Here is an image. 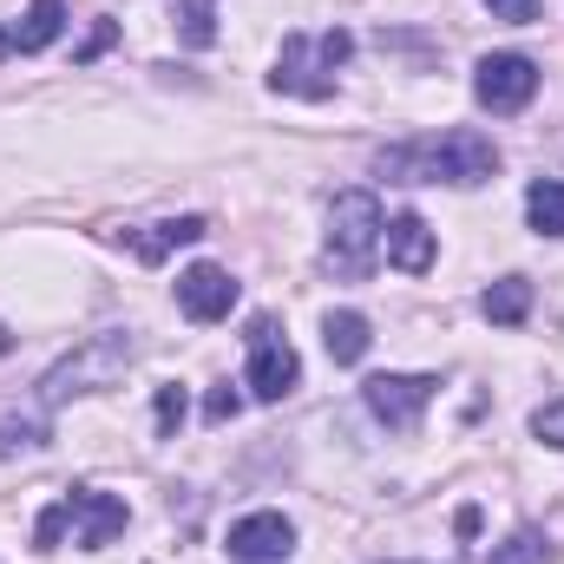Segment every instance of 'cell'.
I'll list each match as a JSON object with an SVG mask.
<instances>
[{
	"instance_id": "22",
	"label": "cell",
	"mask_w": 564,
	"mask_h": 564,
	"mask_svg": "<svg viewBox=\"0 0 564 564\" xmlns=\"http://www.w3.org/2000/svg\"><path fill=\"white\" fill-rule=\"evenodd\" d=\"M177 426H184V388H177V381H171V388H158V433H164V440H171V433H177Z\"/></svg>"
},
{
	"instance_id": "24",
	"label": "cell",
	"mask_w": 564,
	"mask_h": 564,
	"mask_svg": "<svg viewBox=\"0 0 564 564\" xmlns=\"http://www.w3.org/2000/svg\"><path fill=\"white\" fill-rule=\"evenodd\" d=\"M486 13L506 20V26H532L539 20V0H486Z\"/></svg>"
},
{
	"instance_id": "8",
	"label": "cell",
	"mask_w": 564,
	"mask_h": 564,
	"mask_svg": "<svg viewBox=\"0 0 564 564\" xmlns=\"http://www.w3.org/2000/svg\"><path fill=\"white\" fill-rule=\"evenodd\" d=\"M66 512H73V539H79V552H106L119 532H126V499H112V492H99V486H73L66 492Z\"/></svg>"
},
{
	"instance_id": "12",
	"label": "cell",
	"mask_w": 564,
	"mask_h": 564,
	"mask_svg": "<svg viewBox=\"0 0 564 564\" xmlns=\"http://www.w3.org/2000/svg\"><path fill=\"white\" fill-rule=\"evenodd\" d=\"M66 33V0H33L20 26H0V59L7 53H46Z\"/></svg>"
},
{
	"instance_id": "20",
	"label": "cell",
	"mask_w": 564,
	"mask_h": 564,
	"mask_svg": "<svg viewBox=\"0 0 564 564\" xmlns=\"http://www.w3.org/2000/svg\"><path fill=\"white\" fill-rule=\"evenodd\" d=\"M66 525H73V512H66V499H59V506H46V512L33 519V552H59V539H66Z\"/></svg>"
},
{
	"instance_id": "3",
	"label": "cell",
	"mask_w": 564,
	"mask_h": 564,
	"mask_svg": "<svg viewBox=\"0 0 564 564\" xmlns=\"http://www.w3.org/2000/svg\"><path fill=\"white\" fill-rule=\"evenodd\" d=\"M381 230H388L381 197H375V191H341V197L328 204V243H322V263H328L341 282H361L368 270H375V257H381Z\"/></svg>"
},
{
	"instance_id": "26",
	"label": "cell",
	"mask_w": 564,
	"mask_h": 564,
	"mask_svg": "<svg viewBox=\"0 0 564 564\" xmlns=\"http://www.w3.org/2000/svg\"><path fill=\"white\" fill-rule=\"evenodd\" d=\"M479 525H486L479 506H459V512H453V532H459V539H479Z\"/></svg>"
},
{
	"instance_id": "17",
	"label": "cell",
	"mask_w": 564,
	"mask_h": 564,
	"mask_svg": "<svg viewBox=\"0 0 564 564\" xmlns=\"http://www.w3.org/2000/svg\"><path fill=\"white\" fill-rule=\"evenodd\" d=\"M26 446H46V408L40 414H0V459L26 453Z\"/></svg>"
},
{
	"instance_id": "21",
	"label": "cell",
	"mask_w": 564,
	"mask_h": 564,
	"mask_svg": "<svg viewBox=\"0 0 564 564\" xmlns=\"http://www.w3.org/2000/svg\"><path fill=\"white\" fill-rule=\"evenodd\" d=\"M237 408H243V394H237V388H230V381H224V388H210V394H204V421H210V426L237 421Z\"/></svg>"
},
{
	"instance_id": "4",
	"label": "cell",
	"mask_w": 564,
	"mask_h": 564,
	"mask_svg": "<svg viewBox=\"0 0 564 564\" xmlns=\"http://www.w3.org/2000/svg\"><path fill=\"white\" fill-rule=\"evenodd\" d=\"M348 53H355V33H341V26H328V33H282L270 93H289V99H328V93H335V73L348 66Z\"/></svg>"
},
{
	"instance_id": "14",
	"label": "cell",
	"mask_w": 564,
	"mask_h": 564,
	"mask_svg": "<svg viewBox=\"0 0 564 564\" xmlns=\"http://www.w3.org/2000/svg\"><path fill=\"white\" fill-rule=\"evenodd\" d=\"M322 341H328V361L355 368L375 335H368V315H361V308H328V315H322Z\"/></svg>"
},
{
	"instance_id": "6",
	"label": "cell",
	"mask_w": 564,
	"mask_h": 564,
	"mask_svg": "<svg viewBox=\"0 0 564 564\" xmlns=\"http://www.w3.org/2000/svg\"><path fill=\"white\" fill-rule=\"evenodd\" d=\"M295 388H302L295 348L276 335L270 315H257V322H250V394H257V401H289Z\"/></svg>"
},
{
	"instance_id": "13",
	"label": "cell",
	"mask_w": 564,
	"mask_h": 564,
	"mask_svg": "<svg viewBox=\"0 0 564 564\" xmlns=\"http://www.w3.org/2000/svg\"><path fill=\"white\" fill-rule=\"evenodd\" d=\"M210 224L204 217H164V224H144V230H119L132 250H139V263H164L171 250H184V243H197Z\"/></svg>"
},
{
	"instance_id": "10",
	"label": "cell",
	"mask_w": 564,
	"mask_h": 564,
	"mask_svg": "<svg viewBox=\"0 0 564 564\" xmlns=\"http://www.w3.org/2000/svg\"><path fill=\"white\" fill-rule=\"evenodd\" d=\"M177 308H184L191 322H224V315L237 308V276L217 270V263H191V270L177 276Z\"/></svg>"
},
{
	"instance_id": "11",
	"label": "cell",
	"mask_w": 564,
	"mask_h": 564,
	"mask_svg": "<svg viewBox=\"0 0 564 564\" xmlns=\"http://www.w3.org/2000/svg\"><path fill=\"white\" fill-rule=\"evenodd\" d=\"M381 250H388V270H401V276H426V270H433V230H426V217L401 210V217L381 230Z\"/></svg>"
},
{
	"instance_id": "16",
	"label": "cell",
	"mask_w": 564,
	"mask_h": 564,
	"mask_svg": "<svg viewBox=\"0 0 564 564\" xmlns=\"http://www.w3.org/2000/svg\"><path fill=\"white\" fill-rule=\"evenodd\" d=\"M525 217H532L539 237H564V184L558 177H539V184L525 191Z\"/></svg>"
},
{
	"instance_id": "19",
	"label": "cell",
	"mask_w": 564,
	"mask_h": 564,
	"mask_svg": "<svg viewBox=\"0 0 564 564\" xmlns=\"http://www.w3.org/2000/svg\"><path fill=\"white\" fill-rule=\"evenodd\" d=\"M177 20H184V46H210L217 40V0H184Z\"/></svg>"
},
{
	"instance_id": "9",
	"label": "cell",
	"mask_w": 564,
	"mask_h": 564,
	"mask_svg": "<svg viewBox=\"0 0 564 564\" xmlns=\"http://www.w3.org/2000/svg\"><path fill=\"white\" fill-rule=\"evenodd\" d=\"M295 552V525L282 512H250L230 525V558L237 564H282Z\"/></svg>"
},
{
	"instance_id": "1",
	"label": "cell",
	"mask_w": 564,
	"mask_h": 564,
	"mask_svg": "<svg viewBox=\"0 0 564 564\" xmlns=\"http://www.w3.org/2000/svg\"><path fill=\"white\" fill-rule=\"evenodd\" d=\"M375 177L388 184H492L499 177V144L479 132H440V139H414V144H388L375 151Z\"/></svg>"
},
{
	"instance_id": "23",
	"label": "cell",
	"mask_w": 564,
	"mask_h": 564,
	"mask_svg": "<svg viewBox=\"0 0 564 564\" xmlns=\"http://www.w3.org/2000/svg\"><path fill=\"white\" fill-rule=\"evenodd\" d=\"M532 433H539L545 446H558V453H564V401H545V408L532 414Z\"/></svg>"
},
{
	"instance_id": "15",
	"label": "cell",
	"mask_w": 564,
	"mask_h": 564,
	"mask_svg": "<svg viewBox=\"0 0 564 564\" xmlns=\"http://www.w3.org/2000/svg\"><path fill=\"white\" fill-rule=\"evenodd\" d=\"M479 315L499 322V328H519V322L532 315V282L525 276H499L486 295H479Z\"/></svg>"
},
{
	"instance_id": "7",
	"label": "cell",
	"mask_w": 564,
	"mask_h": 564,
	"mask_svg": "<svg viewBox=\"0 0 564 564\" xmlns=\"http://www.w3.org/2000/svg\"><path fill=\"white\" fill-rule=\"evenodd\" d=\"M433 394H440V375H368L361 381V408L381 426H401V433L426 414Z\"/></svg>"
},
{
	"instance_id": "27",
	"label": "cell",
	"mask_w": 564,
	"mask_h": 564,
	"mask_svg": "<svg viewBox=\"0 0 564 564\" xmlns=\"http://www.w3.org/2000/svg\"><path fill=\"white\" fill-rule=\"evenodd\" d=\"M394 564H408V558H394Z\"/></svg>"
},
{
	"instance_id": "25",
	"label": "cell",
	"mask_w": 564,
	"mask_h": 564,
	"mask_svg": "<svg viewBox=\"0 0 564 564\" xmlns=\"http://www.w3.org/2000/svg\"><path fill=\"white\" fill-rule=\"evenodd\" d=\"M112 40H119V26H112V20H99V26H93V40L79 46V66H86V59H99V53H106Z\"/></svg>"
},
{
	"instance_id": "5",
	"label": "cell",
	"mask_w": 564,
	"mask_h": 564,
	"mask_svg": "<svg viewBox=\"0 0 564 564\" xmlns=\"http://www.w3.org/2000/svg\"><path fill=\"white\" fill-rule=\"evenodd\" d=\"M532 93H539V59H525V53H486L473 66V99L486 112H525Z\"/></svg>"
},
{
	"instance_id": "18",
	"label": "cell",
	"mask_w": 564,
	"mask_h": 564,
	"mask_svg": "<svg viewBox=\"0 0 564 564\" xmlns=\"http://www.w3.org/2000/svg\"><path fill=\"white\" fill-rule=\"evenodd\" d=\"M486 564H552V545H545V532L519 525L506 545H492V558H486Z\"/></svg>"
},
{
	"instance_id": "2",
	"label": "cell",
	"mask_w": 564,
	"mask_h": 564,
	"mask_svg": "<svg viewBox=\"0 0 564 564\" xmlns=\"http://www.w3.org/2000/svg\"><path fill=\"white\" fill-rule=\"evenodd\" d=\"M126 368H132V335H126V328L86 335L73 355H59V361L40 375V408L53 414V408L79 401V394H106V388H119Z\"/></svg>"
}]
</instances>
